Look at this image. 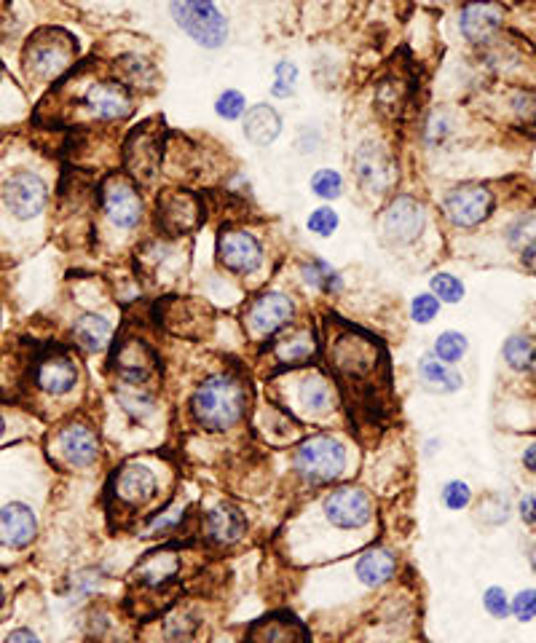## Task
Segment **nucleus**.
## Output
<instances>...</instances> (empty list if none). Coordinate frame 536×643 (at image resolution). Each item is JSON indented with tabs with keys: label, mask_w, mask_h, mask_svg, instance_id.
Segmentation results:
<instances>
[{
	"label": "nucleus",
	"mask_w": 536,
	"mask_h": 643,
	"mask_svg": "<svg viewBox=\"0 0 536 643\" xmlns=\"http://www.w3.org/2000/svg\"><path fill=\"white\" fill-rule=\"evenodd\" d=\"M250 392L234 373H215L193 392L191 416L207 432H228L242 421Z\"/></svg>",
	"instance_id": "1"
},
{
	"label": "nucleus",
	"mask_w": 536,
	"mask_h": 643,
	"mask_svg": "<svg viewBox=\"0 0 536 643\" xmlns=\"http://www.w3.org/2000/svg\"><path fill=\"white\" fill-rule=\"evenodd\" d=\"M293 467L306 485L335 483L346 475L349 448L333 435H314L295 448Z\"/></svg>",
	"instance_id": "2"
},
{
	"label": "nucleus",
	"mask_w": 536,
	"mask_h": 643,
	"mask_svg": "<svg viewBox=\"0 0 536 643\" xmlns=\"http://www.w3.org/2000/svg\"><path fill=\"white\" fill-rule=\"evenodd\" d=\"M169 14L204 49H220L228 41V19L220 14L215 0H169Z\"/></svg>",
	"instance_id": "3"
},
{
	"label": "nucleus",
	"mask_w": 536,
	"mask_h": 643,
	"mask_svg": "<svg viewBox=\"0 0 536 643\" xmlns=\"http://www.w3.org/2000/svg\"><path fill=\"white\" fill-rule=\"evenodd\" d=\"M330 362L349 381H365L378 370L381 349L368 335L346 330L344 335L335 338V343H330Z\"/></svg>",
	"instance_id": "4"
},
{
	"label": "nucleus",
	"mask_w": 536,
	"mask_h": 643,
	"mask_svg": "<svg viewBox=\"0 0 536 643\" xmlns=\"http://www.w3.org/2000/svg\"><path fill=\"white\" fill-rule=\"evenodd\" d=\"M322 515L338 531H360L373 520V502L362 488L341 485L322 499Z\"/></svg>",
	"instance_id": "5"
},
{
	"label": "nucleus",
	"mask_w": 536,
	"mask_h": 643,
	"mask_svg": "<svg viewBox=\"0 0 536 643\" xmlns=\"http://www.w3.org/2000/svg\"><path fill=\"white\" fill-rule=\"evenodd\" d=\"M354 177L365 193H373V196H381V193H389L394 188V180H397V169H394L392 153L386 151L384 145H378L376 140H365L354 151Z\"/></svg>",
	"instance_id": "6"
},
{
	"label": "nucleus",
	"mask_w": 536,
	"mask_h": 643,
	"mask_svg": "<svg viewBox=\"0 0 536 643\" xmlns=\"http://www.w3.org/2000/svg\"><path fill=\"white\" fill-rule=\"evenodd\" d=\"M164 129H159L156 124H143L137 126L124 148V161L126 169L132 172L134 180L140 183H153V177L159 175L161 164V145H164Z\"/></svg>",
	"instance_id": "7"
},
{
	"label": "nucleus",
	"mask_w": 536,
	"mask_h": 643,
	"mask_svg": "<svg viewBox=\"0 0 536 643\" xmlns=\"http://www.w3.org/2000/svg\"><path fill=\"white\" fill-rule=\"evenodd\" d=\"M3 204L17 220H33L46 209L49 201V185L35 172H14L3 183Z\"/></svg>",
	"instance_id": "8"
},
{
	"label": "nucleus",
	"mask_w": 536,
	"mask_h": 643,
	"mask_svg": "<svg viewBox=\"0 0 536 643\" xmlns=\"http://www.w3.org/2000/svg\"><path fill=\"white\" fill-rule=\"evenodd\" d=\"M110 493L124 507L137 510V507H145V504H151L156 499V493H159V475L145 461H129V464H124L113 475Z\"/></svg>",
	"instance_id": "9"
},
{
	"label": "nucleus",
	"mask_w": 536,
	"mask_h": 643,
	"mask_svg": "<svg viewBox=\"0 0 536 643\" xmlns=\"http://www.w3.org/2000/svg\"><path fill=\"white\" fill-rule=\"evenodd\" d=\"M73 41L67 35L43 33L35 41H30L25 51V62L30 73L38 78H54L65 73L70 62H73Z\"/></svg>",
	"instance_id": "10"
},
{
	"label": "nucleus",
	"mask_w": 536,
	"mask_h": 643,
	"mask_svg": "<svg viewBox=\"0 0 536 643\" xmlns=\"http://www.w3.org/2000/svg\"><path fill=\"white\" fill-rule=\"evenodd\" d=\"M102 207H105L110 223L121 231H132L143 220V199H140L132 180H126V177H110L105 183Z\"/></svg>",
	"instance_id": "11"
},
{
	"label": "nucleus",
	"mask_w": 536,
	"mask_h": 643,
	"mask_svg": "<svg viewBox=\"0 0 536 643\" xmlns=\"http://www.w3.org/2000/svg\"><path fill=\"white\" fill-rule=\"evenodd\" d=\"M443 209L453 226L475 228L478 223L491 215L494 209V193L483 188V185H461L453 188L443 201Z\"/></svg>",
	"instance_id": "12"
},
{
	"label": "nucleus",
	"mask_w": 536,
	"mask_h": 643,
	"mask_svg": "<svg viewBox=\"0 0 536 643\" xmlns=\"http://www.w3.org/2000/svg\"><path fill=\"white\" fill-rule=\"evenodd\" d=\"M295 317V303L285 293H266L252 303L247 311V327L255 338H271L279 330L290 327Z\"/></svg>",
	"instance_id": "13"
},
{
	"label": "nucleus",
	"mask_w": 536,
	"mask_h": 643,
	"mask_svg": "<svg viewBox=\"0 0 536 643\" xmlns=\"http://www.w3.org/2000/svg\"><path fill=\"white\" fill-rule=\"evenodd\" d=\"M220 263L234 274H255L263 266V247L247 231H223L218 239Z\"/></svg>",
	"instance_id": "14"
},
{
	"label": "nucleus",
	"mask_w": 536,
	"mask_h": 643,
	"mask_svg": "<svg viewBox=\"0 0 536 643\" xmlns=\"http://www.w3.org/2000/svg\"><path fill=\"white\" fill-rule=\"evenodd\" d=\"M427 215L419 201L411 196H397L384 215V236L394 244L416 242L424 231Z\"/></svg>",
	"instance_id": "15"
},
{
	"label": "nucleus",
	"mask_w": 536,
	"mask_h": 643,
	"mask_svg": "<svg viewBox=\"0 0 536 643\" xmlns=\"http://www.w3.org/2000/svg\"><path fill=\"white\" fill-rule=\"evenodd\" d=\"M156 215H159V228L164 234L180 236L185 234V231H191L201 220L199 199H196L193 193L167 191L159 199Z\"/></svg>",
	"instance_id": "16"
},
{
	"label": "nucleus",
	"mask_w": 536,
	"mask_h": 643,
	"mask_svg": "<svg viewBox=\"0 0 536 643\" xmlns=\"http://www.w3.org/2000/svg\"><path fill=\"white\" fill-rule=\"evenodd\" d=\"M502 22L504 6L496 0H472L459 14V30L469 43H486Z\"/></svg>",
	"instance_id": "17"
},
{
	"label": "nucleus",
	"mask_w": 536,
	"mask_h": 643,
	"mask_svg": "<svg viewBox=\"0 0 536 643\" xmlns=\"http://www.w3.org/2000/svg\"><path fill=\"white\" fill-rule=\"evenodd\" d=\"M38 536V518L22 502H9L0 510V544L9 550H25Z\"/></svg>",
	"instance_id": "18"
},
{
	"label": "nucleus",
	"mask_w": 536,
	"mask_h": 643,
	"mask_svg": "<svg viewBox=\"0 0 536 643\" xmlns=\"http://www.w3.org/2000/svg\"><path fill=\"white\" fill-rule=\"evenodd\" d=\"M57 448L62 461L73 469L89 467L100 456V440L94 435L92 426L86 424L65 426L57 437Z\"/></svg>",
	"instance_id": "19"
},
{
	"label": "nucleus",
	"mask_w": 536,
	"mask_h": 643,
	"mask_svg": "<svg viewBox=\"0 0 536 643\" xmlns=\"http://www.w3.org/2000/svg\"><path fill=\"white\" fill-rule=\"evenodd\" d=\"M113 365H116V373L121 381L140 386L156 373V354L148 349V343L129 338L116 349Z\"/></svg>",
	"instance_id": "20"
},
{
	"label": "nucleus",
	"mask_w": 536,
	"mask_h": 643,
	"mask_svg": "<svg viewBox=\"0 0 536 643\" xmlns=\"http://www.w3.org/2000/svg\"><path fill=\"white\" fill-rule=\"evenodd\" d=\"M35 384L38 389L46 394H54V397H62V394L73 392L78 384V365L73 357H67L62 351L57 354H49L38 362V370H35Z\"/></svg>",
	"instance_id": "21"
},
{
	"label": "nucleus",
	"mask_w": 536,
	"mask_h": 643,
	"mask_svg": "<svg viewBox=\"0 0 536 643\" xmlns=\"http://www.w3.org/2000/svg\"><path fill=\"white\" fill-rule=\"evenodd\" d=\"M84 108L100 121H121L132 113V97L121 84H94L84 94Z\"/></svg>",
	"instance_id": "22"
},
{
	"label": "nucleus",
	"mask_w": 536,
	"mask_h": 643,
	"mask_svg": "<svg viewBox=\"0 0 536 643\" xmlns=\"http://www.w3.org/2000/svg\"><path fill=\"white\" fill-rule=\"evenodd\" d=\"M244 531H247V518L234 504L220 502L204 515V534L210 542L234 544L242 539Z\"/></svg>",
	"instance_id": "23"
},
{
	"label": "nucleus",
	"mask_w": 536,
	"mask_h": 643,
	"mask_svg": "<svg viewBox=\"0 0 536 643\" xmlns=\"http://www.w3.org/2000/svg\"><path fill=\"white\" fill-rule=\"evenodd\" d=\"M180 568H183V560L175 550H159L148 555L140 566L134 568V582L148 587V590H161L172 579L180 577Z\"/></svg>",
	"instance_id": "24"
},
{
	"label": "nucleus",
	"mask_w": 536,
	"mask_h": 643,
	"mask_svg": "<svg viewBox=\"0 0 536 643\" xmlns=\"http://www.w3.org/2000/svg\"><path fill=\"white\" fill-rule=\"evenodd\" d=\"M335 408L333 384L319 373H311L298 384V410L309 418H322Z\"/></svg>",
	"instance_id": "25"
},
{
	"label": "nucleus",
	"mask_w": 536,
	"mask_h": 643,
	"mask_svg": "<svg viewBox=\"0 0 536 643\" xmlns=\"http://www.w3.org/2000/svg\"><path fill=\"white\" fill-rule=\"evenodd\" d=\"M247 643H306V633L293 617L274 614L250 627Z\"/></svg>",
	"instance_id": "26"
},
{
	"label": "nucleus",
	"mask_w": 536,
	"mask_h": 643,
	"mask_svg": "<svg viewBox=\"0 0 536 643\" xmlns=\"http://www.w3.org/2000/svg\"><path fill=\"white\" fill-rule=\"evenodd\" d=\"M279 134H282V116L271 105H255L244 113V137L252 145L266 148Z\"/></svg>",
	"instance_id": "27"
},
{
	"label": "nucleus",
	"mask_w": 536,
	"mask_h": 643,
	"mask_svg": "<svg viewBox=\"0 0 536 643\" xmlns=\"http://www.w3.org/2000/svg\"><path fill=\"white\" fill-rule=\"evenodd\" d=\"M394 571H397V558L389 550H384V547L368 550L357 560V579L365 587L386 585L394 577Z\"/></svg>",
	"instance_id": "28"
},
{
	"label": "nucleus",
	"mask_w": 536,
	"mask_h": 643,
	"mask_svg": "<svg viewBox=\"0 0 536 643\" xmlns=\"http://www.w3.org/2000/svg\"><path fill=\"white\" fill-rule=\"evenodd\" d=\"M277 360L282 365H303L309 362L314 354H317V338H314V330L311 327H295L290 333L277 343Z\"/></svg>",
	"instance_id": "29"
},
{
	"label": "nucleus",
	"mask_w": 536,
	"mask_h": 643,
	"mask_svg": "<svg viewBox=\"0 0 536 643\" xmlns=\"http://www.w3.org/2000/svg\"><path fill=\"white\" fill-rule=\"evenodd\" d=\"M73 338L84 351H102L113 338V325L100 314H84L73 325Z\"/></svg>",
	"instance_id": "30"
},
{
	"label": "nucleus",
	"mask_w": 536,
	"mask_h": 643,
	"mask_svg": "<svg viewBox=\"0 0 536 643\" xmlns=\"http://www.w3.org/2000/svg\"><path fill=\"white\" fill-rule=\"evenodd\" d=\"M419 378L429 386V389H432V392H443V394L459 392L461 384H464V378H461L453 368H448L443 360H437L435 354L421 357Z\"/></svg>",
	"instance_id": "31"
},
{
	"label": "nucleus",
	"mask_w": 536,
	"mask_h": 643,
	"mask_svg": "<svg viewBox=\"0 0 536 643\" xmlns=\"http://www.w3.org/2000/svg\"><path fill=\"white\" fill-rule=\"evenodd\" d=\"M301 274L303 279H306V284L314 287V290H319V293L338 295L341 290H344V279H341V274H338V271H335V268L322 258L306 260L301 268Z\"/></svg>",
	"instance_id": "32"
},
{
	"label": "nucleus",
	"mask_w": 536,
	"mask_h": 643,
	"mask_svg": "<svg viewBox=\"0 0 536 643\" xmlns=\"http://www.w3.org/2000/svg\"><path fill=\"white\" fill-rule=\"evenodd\" d=\"M502 354L512 370H528L536 362V343L526 335H512L510 341L504 343Z\"/></svg>",
	"instance_id": "33"
},
{
	"label": "nucleus",
	"mask_w": 536,
	"mask_h": 643,
	"mask_svg": "<svg viewBox=\"0 0 536 643\" xmlns=\"http://www.w3.org/2000/svg\"><path fill=\"white\" fill-rule=\"evenodd\" d=\"M196 627H199L196 614L188 609H180L175 614H169L167 622H164V638L169 643H188L196 635Z\"/></svg>",
	"instance_id": "34"
},
{
	"label": "nucleus",
	"mask_w": 536,
	"mask_h": 643,
	"mask_svg": "<svg viewBox=\"0 0 536 643\" xmlns=\"http://www.w3.org/2000/svg\"><path fill=\"white\" fill-rule=\"evenodd\" d=\"M118 70H121V78H124L129 86H143V89H151L153 81H156V70H153L145 59L140 57H124L118 62Z\"/></svg>",
	"instance_id": "35"
},
{
	"label": "nucleus",
	"mask_w": 536,
	"mask_h": 643,
	"mask_svg": "<svg viewBox=\"0 0 536 643\" xmlns=\"http://www.w3.org/2000/svg\"><path fill=\"white\" fill-rule=\"evenodd\" d=\"M429 287H432V295H435L440 303H459L464 298V284L461 279H456L453 274H435L429 279Z\"/></svg>",
	"instance_id": "36"
},
{
	"label": "nucleus",
	"mask_w": 536,
	"mask_h": 643,
	"mask_svg": "<svg viewBox=\"0 0 536 643\" xmlns=\"http://www.w3.org/2000/svg\"><path fill=\"white\" fill-rule=\"evenodd\" d=\"M467 349H469V343L461 333H453V330H448V333L437 335V341H435V357H437V360L459 362L461 357L467 354Z\"/></svg>",
	"instance_id": "37"
},
{
	"label": "nucleus",
	"mask_w": 536,
	"mask_h": 643,
	"mask_svg": "<svg viewBox=\"0 0 536 643\" xmlns=\"http://www.w3.org/2000/svg\"><path fill=\"white\" fill-rule=\"evenodd\" d=\"M311 193L319 199H338L344 193V177L335 169H319L311 177Z\"/></svg>",
	"instance_id": "38"
},
{
	"label": "nucleus",
	"mask_w": 536,
	"mask_h": 643,
	"mask_svg": "<svg viewBox=\"0 0 536 643\" xmlns=\"http://www.w3.org/2000/svg\"><path fill=\"white\" fill-rule=\"evenodd\" d=\"M295 84H298V67H295L293 62L282 59V62L274 67V86H271V94L279 97V100H287V97L295 92Z\"/></svg>",
	"instance_id": "39"
},
{
	"label": "nucleus",
	"mask_w": 536,
	"mask_h": 643,
	"mask_svg": "<svg viewBox=\"0 0 536 643\" xmlns=\"http://www.w3.org/2000/svg\"><path fill=\"white\" fill-rule=\"evenodd\" d=\"M185 518V507L183 504H175V507H169V510L159 512V515H153L151 523H148V534L151 536H167L172 531L180 528Z\"/></svg>",
	"instance_id": "40"
},
{
	"label": "nucleus",
	"mask_w": 536,
	"mask_h": 643,
	"mask_svg": "<svg viewBox=\"0 0 536 643\" xmlns=\"http://www.w3.org/2000/svg\"><path fill=\"white\" fill-rule=\"evenodd\" d=\"M215 113H218L220 118H226V121L242 118L244 113H247V100H244V94L236 92V89H226V92L218 97V102H215Z\"/></svg>",
	"instance_id": "41"
},
{
	"label": "nucleus",
	"mask_w": 536,
	"mask_h": 643,
	"mask_svg": "<svg viewBox=\"0 0 536 643\" xmlns=\"http://www.w3.org/2000/svg\"><path fill=\"white\" fill-rule=\"evenodd\" d=\"M102 582V571L100 568H86L81 571L78 577H73V587H70V603H81V598H89V595L100 587Z\"/></svg>",
	"instance_id": "42"
},
{
	"label": "nucleus",
	"mask_w": 536,
	"mask_h": 643,
	"mask_svg": "<svg viewBox=\"0 0 536 643\" xmlns=\"http://www.w3.org/2000/svg\"><path fill=\"white\" fill-rule=\"evenodd\" d=\"M306 226H309L311 234L317 236H333V231L338 228V212H335L333 207H319L314 209L309 215V220H306Z\"/></svg>",
	"instance_id": "43"
},
{
	"label": "nucleus",
	"mask_w": 536,
	"mask_h": 643,
	"mask_svg": "<svg viewBox=\"0 0 536 643\" xmlns=\"http://www.w3.org/2000/svg\"><path fill=\"white\" fill-rule=\"evenodd\" d=\"M440 314V301H437L432 293L416 295L411 303V317L413 322H419V325H429L432 319Z\"/></svg>",
	"instance_id": "44"
},
{
	"label": "nucleus",
	"mask_w": 536,
	"mask_h": 643,
	"mask_svg": "<svg viewBox=\"0 0 536 643\" xmlns=\"http://www.w3.org/2000/svg\"><path fill=\"white\" fill-rule=\"evenodd\" d=\"M469 502H472V488H469L467 483L453 480V483H448L443 488V504L448 510L459 512L464 510V507H469Z\"/></svg>",
	"instance_id": "45"
},
{
	"label": "nucleus",
	"mask_w": 536,
	"mask_h": 643,
	"mask_svg": "<svg viewBox=\"0 0 536 643\" xmlns=\"http://www.w3.org/2000/svg\"><path fill=\"white\" fill-rule=\"evenodd\" d=\"M510 614H515L518 622H531L536 617V590H520L510 603Z\"/></svg>",
	"instance_id": "46"
},
{
	"label": "nucleus",
	"mask_w": 536,
	"mask_h": 643,
	"mask_svg": "<svg viewBox=\"0 0 536 643\" xmlns=\"http://www.w3.org/2000/svg\"><path fill=\"white\" fill-rule=\"evenodd\" d=\"M483 606L494 619H504L510 614V598L502 587H488L486 595H483Z\"/></svg>",
	"instance_id": "47"
},
{
	"label": "nucleus",
	"mask_w": 536,
	"mask_h": 643,
	"mask_svg": "<svg viewBox=\"0 0 536 643\" xmlns=\"http://www.w3.org/2000/svg\"><path fill=\"white\" fill-rule=\"evenodd\" d=\"M3 643H41V638L30 630V627H17V630H11L6 635V641Z\"/></svg>",
	"instance_id": "48"
},
{
	"label": "nucleus",
	"mask_w": 536,
	"mask_h": 643,
	"mask_svg": "<svg viewBox=\"0 0 536 643\" xmlns=\"http://www.w3.org/2000/svg\"><path fill=\"white\" fill-rule=\"evenodd\" d=\"M520 518L526 523H536V499L534 496H523L520 499Z\"/></svg>",
	"instance_id": "49"
},
{
	"label": "nucleus",
	"mask_w": 536,
	"mask_h": 643,
	"mask_svg": "<svg viewBox=\"0 0 536 643\" xmlns=\"http://www.w3.org/2000/svg\"><path fill=\"white\" fill-rule=\"evenodd\" d=\"M523 464H526V467L536 475V443L526 448V453H523Z\"/></svg>",
	"instance_id": "50"
},
{
	"label": "nucleus",
	"mask_w": 536,
	"mask_h": 643,
	"mask_svg": "<svg viewBox=\"0 0 536 643\" xmlns=\"http://www.w3.org/2000/svg\"><path fill=\"white\" fill-rule=\"evenodd\" d=\"M3 432H6V421H3V416H0V437H3Z\"/></svg>",
	"instance_id": "51"
},
{
	"label": "nucleus",
	"mask_w": 536,
	"mask_h": 643,
	"mask_svg": "<svg viewBox=\"0 0 536 643\" xmlns=\"http://www.w3.org/2000/svg\"><path fill=\"white\" fill-rule=\"evenodd\" d=\"M432 3H453V0H432Z\"/></svg>",
	"instance_id": "52"
},
{
	"label": "nucleus",
	"mask_w": 536,
	"mask_h": 643,
	"mask_svg": "<svg viewBox=\"0 0 536 643\" xmlns=\"http://www.w3.org/2000/svg\"><path fill=\"white\" fill-rule=\"evenodd\" d=\"M0 606H3V590H0Z\"/></svg>",
	"instance_id": "53"
},
{
	"label": "nucleus",
	"mask_w": 536,
	"mask_h": 643,
	"mask_svg": "<svg viewBox=\"0 0 536 643\" xmlns=\"http://www.w3.org/2000/svg\"><path fill=\"white\" fill-rule=\"evenodd\" d=\"M0 76H3V70H0Z\"/></svg>",
	"instance_id": "54"
}]
</instances>
